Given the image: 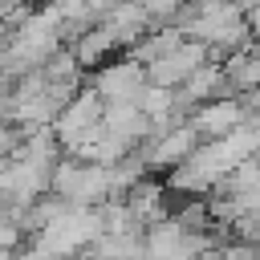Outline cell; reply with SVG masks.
<instances>
[{"label":"cell","mask_w":260,"mask_h":260,"mask_svg":"<svg viewBox=\"0 0 260 260\" xmlns=\"http://www.w3.org/2000/svg\"><path fill=\"white\" fill-rule=\"evenodd\" d=\"M219 69H223L228 93H260V45L256 41L223 53L219 57Z\"/></svg>","instance_id":"obj_4"},{"label":"cell","mask_w":260,"mask_h":260,"mask_svg":"<svg viewBox=\"0 0 260 260\" xmlns=\"http://www.w3.org/2000/svg\"><path fill=\"white\" fill-rule=\"evenodd\" d=\"M85 85L106 106H114V102H138V93L146 89V65L134 61L130 53H118V57L102 61L98 69H89L85 73Z\"/></svg>","instance_id":"obj_2"},{"label":"cell","mask_w":260,"mask_h":260,"mask_svg":"<svg viewBox=\"0 0 260 260\" xmlns=\"http://www.w3.org/2000/svg\"><path fill=\"white\" fill-rule=\"evenodd\" d=\"M102 114H106V102H102L89 85H81V89L65 102V110L57 114V122H53V134H57L61 150L73 154L77 146H85L89 138H98V134H102Z\"/></svg>","instance_id":"obj_1"},{"label":"cell","mask_w":260,"mask_h":260,"mask_svg":"<svg viewBox=\"0 0 260 260\" xmlns=\"http://www.w3.org/2000/svg\"><path fill=\"white\" fill-rule=\"evenodd\" d=\"M20 138H24V126H12L8 118H0V162L16 154V146H20Z\"/></svg>","instance_id":"obj_5"},{"label":"cell","mask_w":260,"mask_h":260,"mask_svg":"<svg viewBox=\"0 0 260 260\" xmlns=\"http://www.w3.org/2000/svg\"><path fill=\"white\" fill-rule=\"evenodd\" d=\"M203 61H215L211 57V49L207 45H199V41H179L171 53H162V57H154L150 65H146V81L150 85H167V89H179Z\"/></svg>","instance_id":"obj_3"},{"label":"cell","mask_w":260,"mask_h":260,"mask_svg":"<svg viewBox=\"0 0 260 260\" xmlns=\"http://www.w3.org/2000/svg\"><path fill=\"white\" fill-rule=\"evenodd\" d=\"M4 93H8V77H0V106H4Z\"/></svg>","instance_id":"obj_6"}]
</instances>
